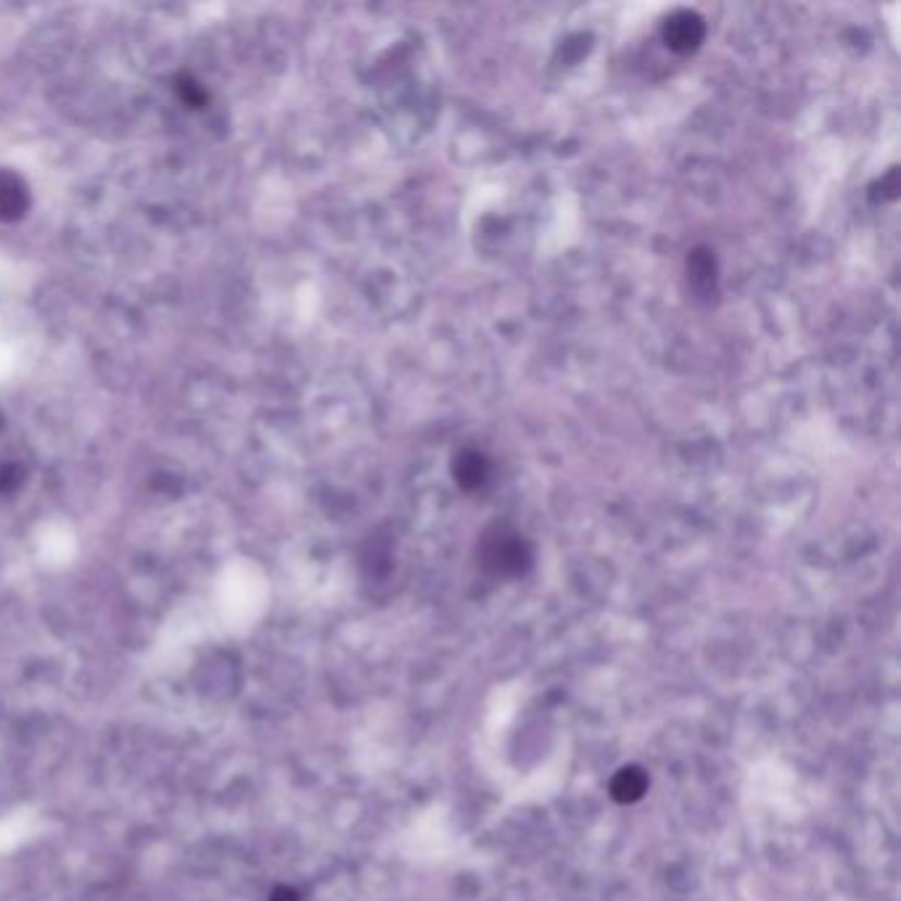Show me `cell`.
I'll list each match as a JSON object with an SVG mask.
<instances>
[{
	"mask_svg": "<svg viewBox=\"0 0 901 901\" xmlns=\"http://www.w3.org/2000/svg\"><path fill=\"white\" fill-rule=\"evenodd\" d=\"M479 558L484 571L492 573V577L516 579L532 569L534 553L532 545L523 540V534L505 527V523H497V527L486 529L484 536H481Z\"/></svg>",
	"mask_w": 901,
	"mask_h": 901,
	"instance_id": "1",
	"label": "cell"
},
{
	"mask_svg": "<svg viewBox=\"0 0 901 901\" xmlns=\"http://www.w3.org/2000/svg\"><path fill=\"white\" fill-rule=\"evenodd\" d=\"M664 42L677 53H690L703 42V35H706V24L703 18L690 9H680L675 14L666 16L664 22Z\"/></svg>",
	"mask_w": 901,
	"mask_h": 901,
	"instance_id": "2",
	"label": "cell"
},
{
	"mask_svg": "<svg viewBox=\"0 0 901 901\" xmlns=\"http://www.w3.org/2000/svg\"><path fill=\"white\" fill-rule=\"evenodd\" d=\"M688 283L699 299L717 294V259L712 249H693L688 257Z\"/></svg>",
	"mask_w": 901,
	"mask_h": 901,
	"instance_id": "3",
	"label": "cell"
},
{
	"mask_svg": "<svg viewBox=\"0 0 901 901\" xmlns=\"http://www.w3.org/2000/svg\"><path fill=\"white\" fill-rule=\"evenodd\" d=\"M29 190L22 177L11 170H0V222H14L27 212Z\"/></svg>",
	"mask_w": 901,
	"mask_h": 901,
	"instance_id": "4",
	"label": "cell"
},
{
	"mask_svg": "<svg viewBox=\"0 0 901 901\" xmlns=\"http://www.w3.org/2000/svg\"><path fill=\"white\" fill-rule=\"evenodd\" d=\"M453 477L466 492H477L490 481V460L479 449H462L453 460Z\"/></svg>",
	"mask_w": 901,
	"mask_h": 901,
	"instance_id": "5",
	"label": "cell"
},
{
	"mask_svg": "<svg viewBox=\"0 0 901 901\" xmlns=\"http://www.w3.org/2000/svg\"><path fill=\"white\" fill-rule=\"evenodd\" d=\"M647 793V775L640 767H621L610 780V799L619 804H634Z\"/></svg>",
	"mask_w": 901,
	"mask_h": 901,
	"instance_id": "6",
	"label": "cell"
},
{
	"mask_svg": "<svg viewBox=\"0 0 901 901\" xmlns=\"http://www.w3.org/2000/svg\"><path fill=\"white\" fill-rule=\"evenodd\" d=\"M175 90H177V96H181L190 109H203V107H207V101H209L207 92H203V88H201L199 83H196L194 77H181V79H177Z\"/></svg>",
	"mask_w": 901,
	"mask_h": 901,
	"instance_id": "7",
	"label": "cell"
},
{
	"mask_svg": "<svg viewBox=\"0 0 901 901\" xmlns=\"http://www.w3.org/2000/svg\"><path fill=\"white\" fill-rule=\"evenodd\" d=\"M22 481L24 471L18 462H0V492H3V495L16 492L18 486H22Z\"/></svg>",
	"mask_w": 901,
	"mask_h": 901,
	"instance_id": "8",
	"label": "cell"
},
{
	"mask_svg": "<svg viewBox=\"0 0 901 901\" xmlns=\"http://www.w3.org/2000/svg\"><path fill=\"white\" fill-rule=\"evenodd\" d=\"M270 901H301V899L292 886H277L275 891L270 893Z\"/></svg>",
	"mask_w": 901,
	"mask_h": 901,
	"instance_id": "9",
	"label": "cell"
}]
</instances>
